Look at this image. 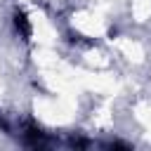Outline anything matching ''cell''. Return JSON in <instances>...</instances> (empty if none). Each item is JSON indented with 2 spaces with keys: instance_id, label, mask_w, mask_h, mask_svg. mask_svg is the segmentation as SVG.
I'll return each instance as SVG.
<instances>
[{
  "instance_id": "cell-1",
  "label": "cell",
  "mask_w": 151,
  "mask_h": 151,
  "mask_svg": "<svg viewBox=\"0 0 151 151\" xmlns=\"http://www.w3.org/2000/svg\"><path fill=\"white\" fill-rule=\"evenodd\" d=\"M14 26H17V31L21 33V38H24V40H28V38H31V24H28V19H26V14H24V12H17V14H14Z\"/></svg>"
}]
</instances>
